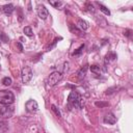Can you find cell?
Instances as JSON below:
<instances>
[{
	"label": "cell",
	"instance_id": "obj_1",
	"mask_svg": "<svg viewBox=\"0 0 133 133\" xmlns=\"http://www.w3.org/2000/svg\"><path fill=\"white\" fill-rule=\"evenodd\" d=\"M68 104L70 107H74L77 109H81L84 106V100L82 97L75 90H72L68 97Z\"/></svg>",
	"mask_w": 133,
	"mask_h": 133
},
{
	"label": "cell",
	"instance_id": "obj_2",
	"mask_svg": "<svg viewBox=\"0 0 133 133\" xmlns=\"http://www.w3.org/2000/svg\"><path fill=\"white\" fill-rule=\"evenodd\" d=\"M15 102V96L9 90H0V103L3 105H10Z\"/></svg>",
	"mask_w": 133,
	"mask_h": 133
},
{
	"label": "cell",
	"instance_id": "obj_3",
	"mask_svg": "<svg viewBox=\"0 0 133 133\" xmlns=\"http://www.w3.org/2000/svg\"><path fill=\"white\" fill-rule=\"evenodd\" d=\"M61 79H62V74L60 72H53L49 75V77L47 79V85L52 87V86L56 85Z\"/></svg>",
	"mask_w": 133,
	"mask_h": 133
},
{
	"label": "cell",
	"instance_id": "obj_4",
	"mask_svg": "<svg viewBox=\"0 0 133 133\" xmlns=\"http://www.w3.org/2000/svg\"><path fill=\"white\" fill-rule=\"evenodd\" d=\"M32 71H31V69L29 68V66H25V68H23V70H22V72H21V76H22V81H23V83H28L30 80H31V78H32Z\"/></svg>",
	"mask_w": 133,
	"mask_h": 133
},
{
	"label": "cell",
	"instance_id": "obj_5",
	"mask_svg": "<svg viewBox=\"0 0 133 133\" xmlns=\"http://www.w3.org/2000/svg\"><path fill=\"white\" fill-rule=\"evenodd\" d=\"M0 114L3 116V117H11L12 114H14V107L12 106H9V105H5L3 107H1L0 109Z\"/></svg>",
	"mask_w": 133,
	"mask_h": 133
},
{
	"label": "cell",
	"instance_id": "obj_6",
	"mask_svg": "<svg viewBox=\"0 0 133 133\" xmlns=\"http://www.w3.org/2000/svg\"><path fill=\"white\" fill-rule=\"evenodd\" d=\"M36 12H37V16L39 17V19H42V20H46L47 17L49 16L48 9H47V8L45 7V5H43V4H38V5L36 6Z\"/></svg>",
	"mask_w": 133,
	"mask_h": 133
},
{
	"label": "cell",
	"instance_id": "obj_7",
	"mask_svg": "<svg viewBox=\"0 0 133 133\" xmlns=\"http://www.w3.org/2000/svg\"><path fill=\"white\" fill-rule=\"evenodd\" d=\"M25 108L27 111L29 112H35L37 109H38V105H37V102L34 101V100H29L26 102L25 104Z\"/></svg>",
	"mask_w": 133,
	"mask_h": 133
},
{
	"label": "cell",
	"instance_id": "obj_8",
	"mask_svg": "<svg viewBox=\"0 0 133 133\" xmlns=\"http://www.w3.org/2000/svg\"><path fill=\"white\" fill-rule=\"evenodd\" d=\"M104 123L105 124H108V125H114L115 123H116V117L114 116V114L113 113H111V112H109V113H107L105 116H104Z\"/></svg>",
	"mask_w": 133,
	"mask_h": 133
},
{
	"label": "cell",
	"instance_id": "obj_9",
	"mask_svg": "<svg viewBox=\"0 0 133 133\" xmlns=\"http://www.w3.org/2000/svg\"><path fill=\"white\" fill-rule=\"evenodd\" d=\"M14 10H15V6H14L11 3L5 4V5L2 6V11H3L5 15H11Z\"/></svg>",
	"mask_w": 133,
	"mask_h": 133
},
{
	"label": "cell",
	"instance_id": "obj_10",
	"mask_svg": "<svg viewBox=\"0 0 133 133\" xmlns=\"http://www.w3.org/2000/svg\"><path fill=\"white\" fill-rule=\"evenodd\" d=\"M77 25H78V27L81 29V30H86V29H88V23L86 22V21H84V20H79L78 21V23H77Z\"/></svg>",
	"mask_w": 133,
	"mask_h": 133
},
{
	"label": "cell",
	"instance_id": "obj_11",
	"mask_svg": "<svg viewBox=\"0 0 133 133\" xmlns=\"http://www.w3.org/2000/svg\"><path fill=\"white\" fill-rule=\"evenodd\" d=\"M116 58V54L113 52H109L106 56H105V65L107 64V62H109L110 60H114Z\"/></svg>",
	"mask_w": 133,
	"mask_h": 133
},
{
	"label": "cell",
	"instance_id": "obj_12",
	"mask_svg": "<svg viewBox=\"0 0 133 133\" xmlns=\"http://www.w3.org/2000/svg\"><path fill=\"white\" fill-rule=\"evenodd\" d=\"M98 3V5H99V7H100V10L102 11V12H104L106 16H110V10L105 6V5H103L102 3H100V2H97Z\"/></svg>",
	"mask_w": 133,
	"mask_h": 133
},
{
	"label": "cell",
	"instance_id": "obj_13",
	"mask_svg": "<svg viewBox=\"0 0 133 133\" xmlns=\"http://www.w3.org/2000/svg\"><path fill=\"white\" fill-rule=\"evenodd\" d=\"M23 31H24L25 35H27L28 37H32V36H33V32H32V29H31L30 26H26V27H24Z\"/></svg>",
	"mask_w": 133,
	"mask_h": 133
},
{
	"label": "cell",
	"instance_id": "obj_14",
	"mask_svg": "<svg viewBox=\"0 0 133 133\" xmlns=\"http://www.w3.org/2000/svg\"><path fill=\"white\" fill-rule=\"evenodd\" d=\"M86 70H87V66H86V65H85V66H83V68H81V70L78 72V77H79V79H82V78H84V77H85Z\"/></svg>",
	"mask_w": 133,
	"mask_h": 133
},
{
	"label": "cell",
	"instance_id": "obj_15",
	"mask_svg": "<svg viewBox=\"0 0 133 133\" xmlns=\"http://www.w3.org/2000/svg\"><path fill=\"white\" fill-rule=\"evenodd\" d=\"M89 69H90V71H91L92 73H95V74H100V72H101L100 66L97 65V64H92V65H90Z\"/></svg>",
	"mask_w": 133,
	"mask_h": 133
},
{
	"label": "cell",
	"instance_id": "obj_16",
	"mask_svg": "<svg viewBox=\"0 0 133 133\" xmlns=\"http://www.w3.org/2000/svg\"><path fill=\"white\" fill-rule=\"evenodd\" d=\"M11 83H12V81H11V78H9V77H4L2 79V84L5 86H9Z\"/></svg>",
	"mask_w": 133,
	"mask_h": 133
},
{
	"label": "cell",
	"instance_id": "obj_17",
	"mask_svg": "<svg viewBox=\"0 0 133 133\" xmlns=\"http://www.w3.org/2000/svg\"><path fill=\"white\" fill-rule=\"evenodd\" d=\"M83 49H84V45H81V46H80L78 49H76V50L74 51V53H73L72 55H73V56H77V55H80Z\"/></svg>",
	"mask_w": 133,
	"mask_h": 133
},
{
	"label": "cell",
	"instance_id": "obj_18",
	"mask_svg": "<svg viewBox=\"0 0 133 133\" xmlns=\"http://www.w3.org/2000/svg\"><path fill=\"white\" fill-rule=\"evenodd\" d=\"M49 3H50V5H52V6L56 7V8H58L59 6L62 5V2H61V1H50V0H49Z\"/></svg>",
	"mask_w": 133,
	"mask_h": 133
},
{
	"label": "cell",
	"instance_id": "obj_19",
	"mask_svg": "<svg viewBox=\"0 0 133 133\" xmlns=\"http://www.w3.org/2000/svg\"><path fill=\"white\" fill-rule=\"evenodd\" d=\"M51 108H52V110H53V111L55 112V114H56V115H57L58 117H60V116H61V113H60L59 109H58V108H57V107H56L55 105H52V106H51Z\"/></svg>",
	"mask_w": 133,
	"mask_h": 133
},
{
	"label": "cell",
	"instance_id": "obj_20",
	"mask_svg": "<svg viewBox=\"0 0 133 133\" xmlns=\"http://www.w3.org/2000/svg\"><path fill=\"white\" fill-rule=\"evenodd\" d=\"M131 33H132V30H130V29H126L124 31V34L126 36H128V37H131Z\"/></svg>",
	"mask_w": 133,
	"mask_h": 133
},
{
	"label": "cell",
	"instance_id": "obj_21",
	"mask_svg": "<svg viewBox=\"0 0 133 133\" xmlns=\"http://www.w3.org/2000/svg\"><path fill=\"white\" fill-rule=\"evenodd\" d=\"M86 7H87V9H88L89 11H94V10H95V9H94V6H92L89 2H87V3H86Z\"/></svg>",
	"mask_w": 133,
	"mask_h": 133
},
{
	"label": "cell",
	"instance_id": "obj_22",
	"mask_svg": "<svg viewBox=\"0 0 133 133\" xmlns=\"http://www.w3.org/2000/svg\"><path fill=\"white\" fill-rule=\"evenodd\" d=\"M96 105H97V106H101V107H103V106L108 105V103H100V102H96Z\"/></svg>",
	"mask_w": 133,
	"mask_h": 133
},
{
	"label": "cell",
	"instance_id": "obj_23",
	"mask_svg": "<svg viewBox=\"0 0 133 133\" xmlns=\"http://www.w3.org/2000/svg\"><path fill=\"white\" fill-rule=\"evenodd\" d=\"M17 46L19 47V49H20V51L22 52V51H23V47H22V45H21L20 43H17Z\"/></svg>",
	"mask_w": 133,
	"mask_h": 133
},
{
	"label": "cell",
	"instance_id": "obj_24",
	"mask_svg": "<svg viewBox=\"0 0 133 133\" xmlns=\"http://www.w3.org/2000/svg\"><path fill=\"white\" fill-rule=\"evenodd\" d=\"M1 43H2V41H1V38H0V45H1Z\"/></svg>",
	"mask_w": 133,
	"mask_h": 133
},
{
	"label": "cell",
	"instance_id": "obj_25",
	"mask_svg": "<svg viewBox=\"0 0 133 133\" xmlns=\"http://www.w3.org/2000/svg\"><path fill=\"white\" fill-rule=\"evenodd\" d=\"M0 69H1V65H0Z\"/></svg>",
	"mask_w": 133,
	"mask_h": 133
},
{
	"label": "cell",
	"instance_id": "obj_26",
	"mask_svg": "<svg viewBox=\"0 0 133 133\" xmlns=\"http://www.w3.org/2000/svg\"><path fill=\"white\" fill-rule=\"evenodd\" d=\"M0 128H1V125H0Z\"/></svg>",
	"mask_w": 133,
	"mask_h": 133
}]
</instances>
